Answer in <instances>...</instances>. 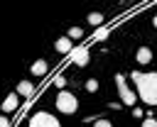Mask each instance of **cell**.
I'll use <instances>...</instances> for the list:
<instances>
[{"instance_id":"1","label":"cell","mask_w":157,"mask_h":127,"mask_svg":"<svg viewBox=\"0 0 157 127\" xmlns=\"http://www.w3.org/2000/svg\"><path fill=\"white\" fill-rule=\"evenodd\" d=\"M130 78H132V83L137 85V95H140V100L147 103V105H157V73L132 71Z\"/></svg>"},{"instance_id":"2","label":"cell","mask_w":157,"mask_h":127,"mask_svg":"<svg viewBox=\"0 0 157 127\" xmlns=\"http://www.w3.org/2000/svg\"><path fill=\"white\" fill-rule=\"evenodd\" d=\"M115 83H118V93H120V103H125V105H132L135 107V103H137V98H135V90L125 83V76L123 73H115Z\"/></svg>"},{"instance_id":"3","label":"cell","mask_w":157,"mask_h":127,"mask_svg":"<svg viewBox=\"0 0 157 127\" xmlns=\"http://www.w3.org/2000/svg\"><path fill=\"white\" fill-rule=\"evenodd\" d=\"M76 107H78V100H76V95H74V93L61 90V93L56 95V110H61V112L71 115V112H76Z\"/></svg>"},{"instance_id":"4","label":"cell","mask_w":157,"mask_h":127,"mask_svg":"<svg viewBox=\"0 0 157 127\" xmlns=\"http://www.w3.org/2000/svg\"><path fill=\"white\" fill-rule=\"evenodd\" d=\"M29 127H61V125H59V120H56L54 115H49V112H34V115L29 117Z\"/></svg>"},{"instance_id":"5","label":"cell","mask_w":157,"mask_h":127,"mask_svg":"<svg viewBox=\"0 0 157 127\" xmlns=\"http://www.w3.org/2000/svg\"><path fill=\"white\" fill-rule=\"evenodd\" d=\"M71 59H74L76 66H86V64H88V49H86V46H76V49L71 51Z\"/></svg>"},{"instance_id":"6","label":"cell","mask_w":157,"mask_h":127,"mask_svg":"<svg viewBox=\"0 0 157 127\" xmlns=\"http://www.w3.org/2000/svg\"><path fill=\"white\" fill-rule=\"evenodd\" d=\"M54 46H56V51H59V54H71V51H74V46H71V39H69V37H59Z\"/></svg>"},{"instance_id":"7","label":"cell","mask_w":157,"mask_h":127,"mask_svg":"<svg viewBox=\"0 0 157 127\" xmlns=\"http://www.w3.org/2000/svg\"><path fill=\"white\" fill-rule=\"evenodd\" d=\"M135 61H137V64H150V61H152V51H150L147 46H140L137 54H135Z\"/></svg>"},{"instance_id":"8","label":"cell","mask_w":157,"mask_h":127,"mask_svg":"<svg viewBox=\"0 0 157 127\" xmlns=\"http://www.w3.org/2000/svg\"><path fill=\"white\" fill-rule=\"evenodd\" d=\"M34 93V85L29 83V81H20L17 83V95H25V98H29Z\"/></svg>"},{"instance_id":"9","label":"cell","mask_w":157,"mask_h":127,"mask_svg":"<svg viewBox=\"0 0 157 127\" xmlns=\"http://www.w3.org/2000/svg\"><path fill=\"white\" fill-rule=\"evenodd\" d=\"M15 107H17V93H10V95L2 100V110H5V112H12Z\"/></svg>"},{"instance_id":"10","label":"cell","mask_w":157,"mask_h":127,"mask_svg":"<svg viewBox=\"0 0 157 127\" xmlns=\"http://www.w3.org/2000/svg\"><path fill=\"white\" fill-rule=\"evenodd\" d=\"M32 73H34V76H44V73H47V61L37 59V61L32 64Z\"/></svg>"},{"instance_id":"11","label":"cell","mask_w":157,"mask_h":127,"mask_svg":"<svg viewBox=\"0 0 157 127\" xmlns=\"http://www.w3.org/2000/svg\"><path fill=\"white\" fill-rule=\"evenodd\" d=\"M66 37H69V39H71V42H74V39H81V37H83V29H81V27H71V29H69V34H66Z\"/></svg>"},{"instance_id":"12","label":"cell","mask_w":157,"mask_h":127,"mask_svg":"<svg viewBox=\"0 0 157 127\" xmlns=\"http://www.w3.org/2000/svg\"><path fill=\"white\" fill-rule=\"evenodd\" d=\"M101 22H103V15H101V12H91V15H88V24L96 27V24H101Z\"/></svg>"},{"instance_id":"13","label":"cell","mask_w":157,"mask_h":127,"mask_svg":"<svg viewBox=\"0 0 157 127\" xmlns=\"http://www.w3.org/2000/svg\"><path fill=\"white\" fill-rule=\"evenodd\" d=\"M86 90H88V93H96V90H98V81H96V78H88V81H86Z\"/></svg>"},{"instance_id":"14","label":"cell","mask_w":157,"mask_h":127,"mask_svg":"<svg viewBox=\"0 0 157 127\" xmlns=\"http://www.w3.org/2000/svg\"><path fill=\"white\" fill-rule=\"evenodd\" d=\"M142 127H157V120H155L152 115H147V117L142 120Z\"/></svg>"},{"instance_id":"15","label":"cell","mask_w":157,"mask_h":127,"mask_svg":"<svg viewBox=\"0 0 157 127\" xmlns=\"http://www.w3.org/2000/svg\"><path fill=\"white\" fill-rule=\"evenodd\" d=\"M54 85H56V88H64V85H66V78H64V76H56V78H54Z\"/></svg>"},{"instance_id":"16","label":"cell","mask_w":157,"mask_h":127,"mask_svg":"<svg viewBox=\"0 0 157 127\" xmlns=\"http://www.w3.org/2000/svg\"><path fill=\"white\" fill-rule=\"evenodd\" d=\"M93 127H113V125H110L108 120H96V122H93Z\"/></svg>"},{"instance_id":"17","label":"cell","mask_w":157,"mask_h":127,"mask_svg":"<svg viewBox=\"0 0 157 127\" xmlns=\"http://www.w3.org/2000/svg\"><path fill=\"white\" fill-rule=\"evenodd\" d=\"M105 37H108V32H105V29H98V32H96V39H98V42H101V39H105Z\"/></svg>"},{"instance_id":"18","label":"cell","mask_w":157,"mask_h":127,"mask_svg":"<svg viewBox=\"0 0 157 127\" xmlns=\"http://www.w3.org/2000/svg\"><path fill=\"white\" fill-rule=\"evenodd\" d=\"M0 127H10V120H7V117H2V115H0Z\"/></svg>"},{"instance_id":"19","label":"cell","mask_w":157,"mask_h":127,"mask_svg":"<svg viewBox=\"0 0 157 127\" xmlns=\"http://www.w3.org/2000/svg\"><path fill=\"white\" fill-rule=\"evenodd\" d=\"M132 115H135V117H142V115H145V112H142V110H140V107H132Z\"/></svg>"},{"instance_id":"20","label":"cell","mask_w":157,"mask_h":127,"mask_svg":"<svg viewBox=\"0 0 157 127\" xmlns=\"http://www.w3.org/2000/svg\"><path fill=\"white\" fill-rule=\"evenodd\" d=\"M152 24H155V27H157V15H155V17H152Z\"/></svg>"}]
</instances>
